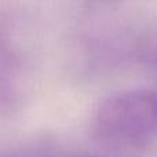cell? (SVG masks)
<instances>
[{
  "instance_id": "obj_1",
  "label": "cell",
  "mask_w": 157,
  "mask_h": 157,
  "mask_svg": "<svg viewBox=\"0 0 157 157\" xmlns=\"http://www.w3.org/2000/svg\"><path fill=\"white\" fill-rule=\"evenodd\" d=\"M99 134L120 142H141L157 134V94L147 90L110 95L95 114Z\"/></svg>"
}]
</instances>
